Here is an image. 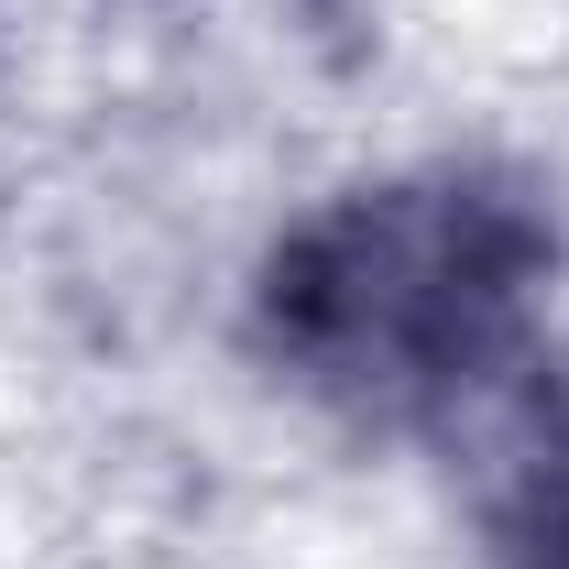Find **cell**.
<instances>
[{"instance_id":"2","label":"cell","mask_w":569,"mask_h":569,"mask_svg":"<svg viewBox=\"0 0 569 569\" xmlns=\"http://www.w3.org/2000/svg\"><path fill=\"white\" fill-rule=\"evenodd\" d=\"M503 559L515 569H569V406L515 449V482H503Z\"/></svg>"},{"instance_id":"1","label":"cell","mask_w":569,"mask_h":569,"mask_svg":"<svg viewBox=\"0 0 569 569\" xmlns=\"http://www.w3.org/2000/svg\"><path fill=\"white\" fill-rule=\"evenodd\" d=\"M548 274V230L482 176H417L307 219L263 274V329L296 383L361 417H427L471 395Z\"/></svg>"}]
</instances>
